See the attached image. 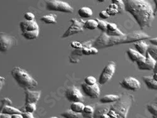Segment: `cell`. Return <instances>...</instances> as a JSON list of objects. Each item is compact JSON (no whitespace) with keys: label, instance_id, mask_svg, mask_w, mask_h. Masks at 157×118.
Wrapping results in <instances>:
<instances>
[{"label":"cell","instance_id":"obj_1","mask_svg":"<svg viewBox=\"0 0 157 118\" xmlns=\"http://www.w3.org/2000/svg\"><path fill=\"white\" fill-rule=\"evenodd\" d=\"M125 11L132 15L141 30L151 27L154 10L151 4L145 0H126Z\"/></svg>","mask_w":157,"mask_h":118},{"label":"cell","instance_id":"obj_2","mask_svg":"<svg viewBox=\"0 0 157 118\" xmlns=\"http://www.w3.org/2000/svg\"><path fill=\"white\" fill-rule=\"evenodd\" d=\"M133 101L132 95L124 94L112 104L97 107L94 109L93 118H127Z\"/></svg>","mask_w":157,"mask_h":118},{"label":"cell","instance_id":"obj_3","mask_svg":"<svg viewBox=\"0 0 157 118\" xmlns=\"http://www.w3.org/2000/svg\"><path fill=\"white\" fill-rule=\"evenodd\" d=\"M11 74L18 84L24 89L31 90L38 85L37 81L27 71L20 67L13 69Z\"/></svg>","mask_w":157,"mask_h":118},{"label":"cell","instance_id":"obj_4","mask_svg":"<svg viewBox=\"0 0 157 118\" xmlns=\"http://www.w3.org/2000/svg\"><path fill=\"white\" fill-rule=\"evenodd\" d=\"M150 37L147 33L140 32L135 31L128 34H124L122 36H109V42L107 47H113L120 44L135 43L140 40H144Z\"/></svg>","mask_w":157,"mask_h":118},{"label":"cell","instance_id":"obj_5","mask_svg":"<svg viewBox=\"0 0 157 118\" xmlns=\"http://www.w3.org/2000/svg\"><path fill=\"white\" fill-rule=\"evenodd\" d=\"M47 10L53 11H59L71 13L74 11L73 8L67 3L59 0H51L46 2Z\"/></svg>","mask_w":157,"mask_h":118},{"label":"cell","instance_id":"obj_6","mask_svg":"<svg viewBox=\"0 0 157 118\" xmlns=\"http://www.w3.org/2000/svg\"><path fill=\"white\" fill-rule=\"evenodd\" d=\"M116 65L114 62H110L108 63L106 66L102 70L99 77V84L104 85L109 82L116 71Z\"/></svg>","mask_w":157,"mask_h":118},{"label":"cell","instance_id":"obj_7","mask_svg":"<svg viewBox=\"0 0 157 118\" xmlns=\"http://www.w3.org/2000/svg\"><path fill=\"white\" fill-rule=\"evenodd\" d=\"M70 21L71 22V25L69 29L65 32L62 35V38H67L74 34H77L79 32H82L84 31V21L82 20H78L76 18H72Z\"/></svg>","mask_w":157,"mask_h":118},{"label":"cell","instance_id":"obj_8","mask_svg":"<svg viewBox=\"0 0 157 118\" xmlns=\"http://www.w3.org/2000/svg\"><path fill=\"white\" fill-rule=\"evenodd\" d=\"M83 47L79 50H74L71 54V57L78 56L81 57L82 55H96L98 53V50L91 45L90 42H87L82 43Z\"/></svg>","mask_w":157,"mask_h":118},{"label":"cell","instance_id":"obj_9","mask_svg":"<svg viewBox=\"0 0 157 118\" xmlns=\"http://www.w3.org/2000/svg\"><path fill=\"white\" fill-rule=\"evenodd\" d=\"M15 39L11 35L4 32H0V51H8L15 44Z\"/></svg>","mask_w":157,"mask_h":118},{"label":"cell","instance_id":"obj_10","mask_svg":"<svg viewBox=\"0 0 157 118\" xmlns=\"http://www.w3.org/2000/svg\"><path fill=\"white\" fill-rule=\"evenodd\" d=\"M65 96L70 102H83L84 96L80 90L75 86L68 88L65 90Z\"/></svg>","mask_w":157,"mask_h":118},{"label":"cell","instance_id":"obj_11","mask_svg":"<svg viewBox=\"0 0 157 118\" xmlns=\"http://www.w3.org/2000/svg\"><path fill=\"white\" fill-rule=\"evenodd\" d=\"M120 84L123 88L133 91H136L141 87L140 82L136 78L133 77L124 78L121 82H120Z\"/></svg>","mask_w":157,"mask_h":118},{"label":"cell","instance_id":"obj_12","mask_svg":"<svg viewBox=\"0 0 157 118\" xmlns=\"http://www.w3.org/2000/svg\"><path fill=\"white\" fill-rule=\"evenodd\" d=\"M81 87L84 94L90 98H98L100 95L101 89L98 84L93 86H87L84 83L82 84Z\"/></svg>","mask_w":157,"mask_h":118},{"label":"cell","instance_id":"obj_13","mask_svg":"<svg viewBox=\"0 0 157 118\" xmlns=\"http://www.w3.org/2000/svg\"><path fill=\"white\" fill-rule=\"evenodd\" d=\"M145 59L143 61L137 62L138 67L141 70H153L156 63V61L147 52Z\"/></svg>","mask_w":157,"mask_h":118},{"label":"cell","instance_id":"obj_14","mask_svg":"<svg viewBox=\"0 0 157 118\" xmlns=\"http://www.w3.org/2000/svg\"><path fill=\"white\" fill-rule=\"evenodd\" d=\"M41 96V91L25 90V104H36Z\"/></svg>","mask_w":157,"mask_h":118},{"label":"cell","instance_id":"obj_15","mask_svg":"<svg viewBox=\"0 0 157 118\" xmlns=\"http://www.w3.org/2000/svg\"><path fill=\"white\" fill-rule=\"evenodd\" d=\"M20 28L22 33L30 32L39 30V27L37 23L34 21H22L20 23Z\"/></svg>","mask_w":157,"mask_h":118},{"label":"cell","instance_id":"obj_16","mask_svg":"<svg viewBox=\"0 0 157 118\" xmlns=\"http://www.w3.org/2000/svg\"><path fill=\"white\" fill-rule=\"evenodd\" d=\"M109 36L106 32H102L93 44V47L96 48H103L108 47Z\"/></svg>","mask_w":157,"mask_h":118},{"label":"cell","instance_id":"obj_17","mask_svg":"<svg viewBox=\"0 0 157 118\" xmlns=\"http://www.w3.org/2000/svg\"><path fill=\"white\" fill-rule=\"evenodd\" d=\"M127 54L129 59L132 60L133 62H139L143 61L145 59L146 57L140 54L136 50L129 48L127 50Z\"/></svg>","mask_w":157,"mask_h":118},{"label":"cell","instance_id":"obj_18","mask_svg":"<svg viewBox=\"0 0 157 118\" xmlns=\"http://www.w3.org/2000/svg\"><path fill=\"white\" fill-rule=\"evenodd\" d=\"M136 50L144 56H145L149 45L144 40H140L134 43Z\"/></svg>","mask_w":157,"mask_h":118},{"label":"cell","instance_id":"obj_19","mask_svg":"<svg viewBox=\"0 0 157 118\" xmlns=\"http://www.w3.org/2000/svg\"><path fill=\"white\" fill-rule=\"evenodd\" d=\"M147 108L152 118H157V96L147 104Z\"/></svg>","mask_w":157,"mask_h":118},{"label":"cell","instance_id":"obj_20","mask_svg":"<svg viewBox=\"0 0 157 118\" xmlns=\"http://www.w3.org/2000/svg\"><path fill=\"white\" fill-rule=\"evenodd\" d=\"M120 97L117 95L108 94L104 96L102 98H101L99 102L103 104H108L116 102L117 101H118L120 99Z\"/></svg>","mask_w":157,"mask_h":118},{"label":"cell","instance_id":"obj_21","mask_svg":"<svg viewBox=\"0 0 157 118\" xmlns=\"http://www.w3.org/2000/svg\"><path fill=\"white\" fill-rule=\"evenodd\" d=\"M143 80L149 89L157 90V82L153 79L152 77L144 76Z\"/></svg>","mask_w":157,"mask_h":118},{"label":"cell","instance_id":"obj_22","mask_svg":"<svg viewBox=\"0 0 157 118\" xmlns=\"http://www.w3.org/2000/svg\"><path fill=\"white\" fill-rule=\"evenodd\" d=\"M78 14L81 18H87L92 17L93 12L90 8L87 6H83L78 10Z\"/></svg>","mask_w":157,"mask_h":118},{"label":"cell","instance_id":"obj_23","mask_svg":"<svg viewBox=\"0 0 157 118\" xmlns=\"http://www.w3.org/2000/svg\"><path fill=\"white\" fill-rule=\"evenodd\" d=\"M2 113L8 114L10 116H13L15 114H21V111H20L19 109L15 108L12 107L11 106H10V105H6V106L3 107Z\"/></svg>","mask_w":157,"mask_h":118},{"label":"cell","instance_id":"obj_24","mask_svg":"<svg viewBox=\"0 0 157 118\" xmlns=\"http://www.w3.org/2000/svg\"><path fill=\"white\" fill-rule=\"evenodd\" d=\"M60 115L64 118H84L82 113H77L71 109L63 112Z\"/></svg>","mask_w":157,"mask_h":118},{"label":"cell","instance_id":"obj_25","mask_svg":"<svg viewBox=\"0 0 157 118\" xmlns=\"http://www.w3.org/2000/svg\"><path fill=\"white\" fill-rule=\"evenodd\" d=\"M85 105L81 102H72L71 105V110L77 112V113H82L83 112Z\"/></svg>","mask_w":157,"mask_h":118},{"label":"cell","instance_id":"obj_26","mask_svg":"<svg viewBox=\"0 0 157 118\" xmlns=\"http://www.w3.org/2000/svg\"><path fill=\"white\" fill-rule=\"evenodd\" d=\"M40 20L47 24H56L57 23L56 15L54 14H48L47 15H44L40 18Z\"/></svg>","mask_w":157,"mask_h":118},{"label":"cell","instance_id":"obj_27","mask_svg":"<svg viewBox=\"0 0 157 118\" xmlns=\"http://www.w3.org/2000/svg\"><path fill=\"white\" fill-rule=\"evenodd\" d=\"M94 112V109L92 106L87 105V106H85L83 112H82V114L83 117L93 118Z\"/></svg>","mask_w":157,"mask_h":118},{"label":"cell","instance_id":"obj_28","mask_svg":"<svg viewBox=\"0 0 157 118\" xmlns=\"http://www.w3.org/2000/svg\"><path fill=\"white\" fill-rule=\"evenodd\" d=\"M98 28V22L96 20L90 19L84 22V29H86L88 30H93Z\"/></svg>","mask_w":157,"mask_h":118},{"label":"cell","instance_id":"obj_29","mask_svg":"<svg viewBox=\"0 0 157 118\" xmlns=\"http://www.w3.org/2000/svg\"><path fill=\"white\" fill-rule=\"evenodd\" d=\"M39 33H40V30H36L30 32L22 33V35L25 38L27 39V40H34V39L38 38Z\"/></svg>","mask_w":157,"mask_h":118},{"label":"cell","instance_id":"obj_30","mask_svg":"<svg viewBox=\"0 0 157 118\" xmlns=\"http://www.w3.org/2000/svg\"><path fill=\"white\" fill-rule=\"evenodd\" d=\"M147 52L155 61H157V46L153 45H149Z\"/></svg>","mask_w":157,"mask_h":118},{"label":"cell","instance_id":"obj_31","mask_svg":"<svg viewBox=\"0 0 157 118\" xmlns=\"http://www.w3.org/2000/svg\"><path fill=\"white\" fill-rule=\"evenodd\" d=\"M113 3L116 4L118 7V12L119 13H122L125 11V6L124 3L122 0H113Z\"/></svg>","mask_w":157,"mask_h":118},{"label":"cell","instance_id":"obj_32","mask_svg":"<svg viewBox=\"0 0 157 118\" xmlns=\"http://www.w3.org/2000/svg\"><path fill=\"white\" fill-rule=\"evenodd\" d=\"M96 21L98 22V28L99 30H101L102 32H106L108 22L104 20H100L98 19H96Z\"/></svg>","mask_w":157,"mask_h":118},{"label":"cell","instance_id":"obj_33","mask_svg":"<svg viewBox=\"0 0 157 118\" xmlns=\"http://www.w3.org/2000/svg\"><path fill=\"white\" fill-rule=\"evenodd\" d=\"M84 83L87 86H93L97 84V80L93 76H87L85 78Z\"/></svg>","mask_w":157,"mask_h":118},{"label":"cell","instance_id":"obj_34","mask_svg":"<svg viewBox=\"0 0 157 118\" xmlns=\"http://www.w3.org/2000/svg\"><path fill=\"white\" fill-rule=\"evenodd\" d=\"M25 112L33 113L36 111V104H27L25 105Z\"/></svg>","mask_w":157,"mask_h":118},{"label":"cell","instance_id":"obj_35","mask_svg":"<svg viewBox=\"0 0 157 118\" xmlns=\"http://www.w3.org/2000/svg\"><path fill=\"white\" fill-rule=\"evenodd\" d=\"M106 33L109 36H122L124 34L119 29H117L114 32H106Z\"/></svg>","mask_w":157,"mask_h":118},{"label":"cell","instance_id":"obj_36","mask_svg":"<svg viewBox=\"0 0 157 118\" xmlns=\"http://www.w3.org/2000/svg\"><path fill=\"white\" fill-rule=\"evenodd\" d=\"M118 28H117V26L116 24L113 23H108L106 32H114Z\"/></svg>","mask_w":157,"mask_h":118},{"label":"cell","instance_id":"obj_37","mask_svg":"<svg viewBox=\"0 0 157 118\" xmlns=\"http://www.w3.org/2000/svg\"><path fill=\"white\" fill-rule=\"evenodd\" d=\"M71 46L74 50H79V49L82 48L83 45H82V43H81L79 42L74 41V42L71 43Z\"/></svg>","mask_w":157,"mask_h":118},{"label":"cell","instance_id":"obj_38","mask_svg":"<svg viewBox=\"0 0 157 118\" xmlns=\"http://www.w3.org/2000/svg\"><path fill=\"white\" fill-rule=\"evenodd\" d=\"M24 18H25L26 21H34L35 20V15L31 12H27L25 13L24 15Z\"/></svg>","mask_w":157,"mask_h":118},{"label":"cell","instance_id":"obj_39","mask_svg":"<svg viewBox=\"0 0 157 118\" xmlns=\"http://www.w3.org/2000/svg\"><path fill=\"white\" fill-rule=\"evenodd\" d=\"M106 11H107V13H108V15L111 17V16H114V15H116V14H117V13H119V12H118V10H114V9H111V8H108L107 9H106Z\"/></svg>","mask_w":157,"mask_h":118},{"label":"cell","instance_id":"obj_40","mask_svg":"<svg viewBox=\"0 0 157 118\" xmlns=\"http://www.w3.org/2000/svg\"><path fill=\"white\" fill-rule=\"evenodd\" d=\"M99 17L102 19H108L110 17V16L108 15L107 11L106 10H102L99 13Z\"/></svg>","mask_w":157,"mask_h":118},{"label":"cell","instance_id":"obj_41","mask_svg":"<svg viewBox=\"0 0 157 118\" xmlns=\"http://www.w3.org/2000/svg\"><path fill=\"white\" fill-rule=\"evenodd\" d=\"M21 116L23 117V118H33V116L32 113L30 112H21Z\"/></svg>","mask_w":157,"mask_h":118},{"label":"cell","instance_id":"obj_42","mask_svg":"<svg viewBox=\"0 0 157 118\" xmlns=\"http://www.w3.org/2000/svg\"><path fill=\"white\" fill-rule=\"evenodd\" d=\"M5 78L2 77V76H0V91L2 90L3 87L4 86L5 84Z\"/></svg>","mask_w":157,"mask_h":118},{"label":"cell","instance_id":"obj_43","mask_svg":"<svg viewBox=\"0 0 157 118\" xmlns=\"http://www.w3.org/2000/svg\"><path fill=\"white\" fill-rule=\"evenodd\" d=\"M150 42L152 45L157 46V37H156V38H151L150 40Z\"/></svg>","mask_w":157,"mask_h":118},{"label":"cell","instance_id":"obj_44","mask_svg":"<svg viewBox=\"0 0 157 118\" xmlns=\"http://www.w3.org/2000/svg\"><path fill=\"white\" fill-rule=\"evenodd\" d=\"M109 8H111V9H114V10H118V7H117V6L116 5V4H114V3H111L109 6Z\"/></svg>","mask_w":157,"mask_h":118},{"label":"cell","instance_id":"obj_45","mask_svg":"<svg viewBox=\"0 0 157 118\" xmlns=\"http://www.w3.org/2000/svg\"><path fill=\"white\" fill-rule=\"evenodd\" d=\"M155 3V9L154 10V17L157 16V0H154L153 1Z\"/></svg>","mask_w":157,"mask_h":118},{"label":"cell","instance_id":"obj_46","mask_svg":"<svg viewBox=\"0 0 157 118\" xmlns=\"http://www.w3.org/2000/svg\"><path fill=\"white\" fill-rule=\"evenodd\" d=\"M11 118H23L21 114H18L11 116Z\"/></svg>","mask_w":157,"mask_h":118},{"label":"cell","instance_id":"obj_47","mask_svg":"<svg viewBox=\"0 0 157 118\" xmlns=\"http://www.w3.org/2000/svg\"><path fill=\"white\" fill-rule=\"evenodd\" d=\"M153 73H157V61H156V63H155V67L153 70Z\"/></svg>","mask_w":157,"mask_h":118},{"label":"cell","instance_id":"obj_48","mask_svg":"<svg viewBox=\"0 0 157 118\" xmlns=\"http://www.w3.org/2000/svg\"><path fill=\"white\" fill-rule=\"evenodd\" d=\"M153 79L155 81H156L157 82V73H155L154 74H153Z\"/></svg>","mask_w":157,"mask_h":118},{"label":"cell","instance_id":"obj_49","mask_svg":"<svg viewBox=\"0 0 157 118\" xmlns=\"http://www.w3.org/2000/svg\"><path fill=\"white\" fill-rule=\"evenodd\" d=\"M49 118H59V117H49Z\"/></svg>","mask_w":157,"mask_h":118},{"label":"cell","instance_id":"obj_50","mask_svg":"<svg viewBox=\"0 0 157 118\" xmlns=\"http://www.w3.org/2000/svg\"><path fill=\"white\" fill-rule=\"evenodd\" d=\"M33 118H35V117H33Z\"/></svg>","mask_w":157,"mask_h":118}]
</instances>
